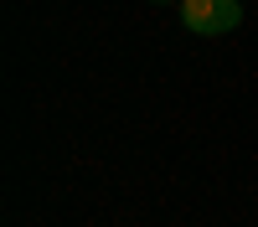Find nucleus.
I'll return each instance as SVG.
<instances>
[{"instance_id":"nucleus-1","label":"nucleus","mask_w":258,"mask_h":227,"mask_svg":"<svg viewBox=\"0 0 258 227\" xmlns=\"http://www.w3.org/2000/svg\"><path fill=\"white\" fill-rule=\"evenodd\" d=\"M181 26L197 36H227L243 26V0H181Z\"/></svg>"},{"instance_id":"nucleus-2","label":"nucleus","mask_w":258,"mask_h":227,"mask_svg":"<svg viewBox=\"0 0 258 227\" xmlns=\"http://www.w3.org/2000/svg\"><path fill=\"white\" fill-rule=\"evenodd\" d=\"M150 6H181V0H150Z\"/></svg>"}]
</instances>
